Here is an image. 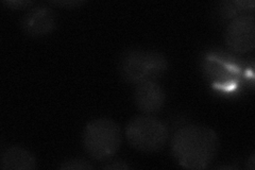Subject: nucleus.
<instances>
[{
    "mask_svg": "<svg viewBox=\"0 0 255 170\" xmlns=\"http://www.w3.org/2000/svg\"><path fill=\"white\" fill-rule=\"evenodd\" d=\"M219 150V137L212 128L188 125L180 128L171 140V152L179 165L201 170L209 167Z\"/></svg>",
    "mask_w": 255,
    "mask_h": 170,
    "instance_id": "f257e3e1",
    "label": "nucleus"
},
{
    "mask_svg": "<svg viewBox=\"0 0 255 170\" xmlns=\"http://www.w3.org/2000/svg\"><path fill=\"white\" fill-rule=\"evenodd\" d=\"M82 143L85 152L93 160L107 161L121 148V127L110 118L93 119L84 128Z\"/></svg>",
    "mask_w": 255,
    "mask_h": 170,
    "instance_id": "f03ea898",
    "label": "nucleus"
},
{
    "mask_svg": "<svg viewBox=\"0 0 255 170\" xmlns=\"http://www.w3.org/2000/svg\"><path fill=\"white\" fill-rule=\"evenodd\" d=\"M168 67L165 56L155 50L129 49L119 58L118 70L126 82L137 84L143 80L154 79Z\"/></svg>",
    "mask_w": 255,
    "mask_h": 170,
    "instance_id": "7ed1b4c3",
    "label": "nucleus"
},
{
    "mask_svg": "<svg viewBox=\"0 0 255 170\" xmlns=\"http://www.w3.org/2000/svg\"><path fill=\"white\" fill-rule=\"evenodd\" d=\"M126 137L135 150L154 153L165 147L169 129L164 121L150 115L133 117L126 127Z\"/></svg>",
    "mask_w": 255,
    "mask_h": 170,
    "instance_id": "20e7f679",
    "label": "nucleus"
},
{
    "mask_svg": "<svg viewBox=\"0 0 255 170\" xmlns=\"http://www.w3.org/2000/svg\"><path fill=\"white\" fill-rule=\"evenodd\" d=\"M226 44L236 53L251 52L255 47V16L253 13L238 15L229 22L225 32Z\"/></svg>",
    "mask_w": 255,
    "mask_h": 170,
    "instance_id": "39448f33",
    "label": "nucleus"
},
{
    "mask_svg": "<svg viewBox=\"0 0 255 170\" xmlns=\"http://www.w3.org/2000/svg\"><path fill=\"white\" fill-rule=\"evenodd\" d=\"M134 101L138 110L150 115L163 109L166 101V93L163 86L154 79L143 80L135 87Z\"/></svg>",
    "mask_w": 255,
    "mask_h": 170,
    "instance_id": "423d86ee",
    "label": "nucleus"
},
{
    "mask_svg": "<svg viewBox=\"0 0 255 170\" xmlns=\"http://www.w3.org/2000/svg\"><path fill=\"white\" fill-rule=\"evenodd\" d=\"M57 25V16L51 7L36 5L30 9L21 19V28L30 36H45Z\"/></svg>",
    "mask_w": 255,
    "mask_h": 170,
    "instance_id": "0eeeda50",
    "label": "nucleus"
},
{
    "mask_svg": "<svg viewBox=\"0 0 255 170\" xmlns=\"http://www.w3.org/2000/svg\"><path fill=\"white\" fill-rule=\"evenodd\" d=\"M36 164L33 153L19 146L7 148L0 159V168L3 170H33Z\"/></svg>",
    "mask_w": 255,
    "mask_h": 170,
    "instance_id": "6e6552de",
    "label": "nucleus"
},
{
    "mask_svg": "<svg viewBox=\"0 0 255 170\" xmlns=\"http://www.w3.org/2000/svg\"><path fill=\"white\" fill-rule=\"evenodd\" d=\"M253 10L254 7V1H232V2H222L221 3V13L226 16V17L234 18L238 15H242L245 12L246 9Z\"/></svg>",
    "mask_w": 255,
    "mask_h": 170,
    "instance_id": "1a4fd4ad",
    "label": "nucleus"
},
{
    "mask_svg": "<svg viewBox=\"0 0 255 170\" xmlns=\"http://www.w3.org/2000/svg\"><path fill=\"white\" fill-rule=\"evenodd\" d=\"M93 168L94 166L90 162L82 159H70L60 165V169L62 170H90Z\"/></svg>",
    "mask_w": 255,
    "mask_h": 170,
    "instance_id": "9d476101",
    "label": "nucleus"
},
{
    "mask_svg": "<svg viewBox=\"0 0 255 170\" xmlns=\"http://www.w3.org/2000/svg\"><path fill=\"white\" fill-rule=\"evenodd\" d=\"M103 169H116V170H123V169H130L131 167L126 164L123 161H115L112 163H108L102 166Z\"/></svg>",
    "mask_w": 255,
    "mask_h": 170,
    "instance_id": "9b49d317",
    "label": "nucleus"
},
{
    "mask_svg": "<svg viewBox=\"0 0 255 170\" xmlns=\"http://www.w3.org/2000/svg\"><path fill=\"white\" fill-rule=\"evenodd\" d=\"M3 4L12 7V9H19L22 6H27L29 4H32V1H21V0H17V1H2Z\"/></svg>",
    "mask_w": 255,
    "mask_h": 170,
    "instance_id": "f8f14e48",
    "label": "nucleus"
},
{
    "mask_svg": "<svg viewBox=\"0 0 255 170\" xmlns=\"http://www.w3.org/2000/svg\"><path fill=\"white\" fill-rule=\"evenodd\" d=\"M53 4H57V5H61V6H67L68 9H70V7H74V6H78L80 4L84 3L83 1H52Z\"/></svg>",
    "mask_w": 255,
    "mask_h": 170,
    "instance_id": "ddd939ff",
    "label": "nucleus"
},
{
    "mask_svg": "<svg viewBox=\"0 0 255 170\" xmlns=\"http://www.w3.org/2000/svg\"><path fill=\"white\" fill-rule=\"evenodd\" d=\"M247 168L249 170H254V155H252L249 159V161L247 162Z\"/></svg>",
    "mask_w": 255,
    "mask_h": 170,
    "instance_id": "4468645a",
    "label": "nucleus"
}]
</instances>
